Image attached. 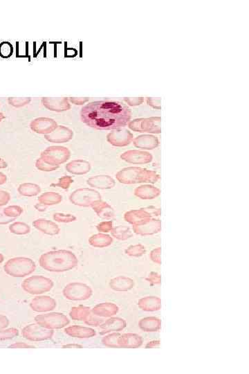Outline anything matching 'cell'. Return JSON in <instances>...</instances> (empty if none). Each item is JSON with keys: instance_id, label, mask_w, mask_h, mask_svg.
<instances>
[{"instance_id": "6da1fadb", "label": "cell", "mask_w": 249, "mask_h": 374, "mask_svg": "<svg viewBox=\"0 0 249 374\" xmlns=\"http://www.w3.org/2000/svg\"><path fill=\"white\" fill-rule=\"evenodd\" d=\"M132 112L118 101H97L84 105L81 111L83 123L99 131L116 130L128 124Z\"/></svg>"}, {"instance_id": "7a4b0ae2", "label": "cell", "mask_w": 249, "mask_h": 374, "mask_svg": "<svg viewBox=\"0 0 249 374\" xmlns=\"http://www.w3.org/2000/svg\"><path fill=\"white\" fill-rule=\"evenodd\" d=\"M76 255L68 250H61L43 254L39 259L40 266L45 271L63 272L74 269L78 266Z\"/></svg>"}, {"instance_id": "3957f363", "label": "cell", "mask_w": 249, "mask_h": 374, "mask_svg": "<svg viewBox=\"0 0 249 374\" xmlns=\"http://www.w3.org/2000/svg\"><path fill=\"white\" fill-rule=\"evenodd\" d=\"M36 269L35 262L27 257L11 258L4 265L5 272L13 277H24L32 274Z\"/></svg>"}, {"instance_id": "277c9868", "label": "cell", "mask_w": 249, "mask_h": 374, "mask_svg": "<svg viewBox=\"0 0 249 374\" xmlns=\"http://www.w3.org/2000/svg\"><path fill=\"white\" fill-rule=\"evenodd\" d=\"M53 281L41 275H33L22 282V289L30 295H42L53 289Z\"/></svg>"}, {"instance_id": "5b68a950", "label": "cell", "mask_w": 249, "mask_h": 374, "mask_svg": "<svg viewBox=\"0 0 249 374\" xmlns=\"http://www.w3.org/2000/svg\"><path fill=\"white\" fill-rule=\"evenodd\" d=\"M35 323L48 329H60L69 324V319L60 313H51L38 315L35 317Z\"/></svg>"}, {"instance_id": "8992f818", "label": "cell", "mask_w": 249, "mask_h": 374, "mask_svg": "<svg viewBox=\"0 0 249 374\" xmlns=\"http://www.w3.org/2000/svg\"><path fill=\"white\" fill-rule=\"evenodd\" d=\"M64 297L70 301H83L92 295V290L83 283L73 282L67 284L63 290Z\"/></svg>"}, {"instance_id": "52a82bcc", "label": "cell", "mask_w": 249, "mask_h": 374, "mask_svg": "<svg viewBox=\"0 0 249 374\" xmlns=\"http://www.w3.org/2000/svg\"><path fill=\"white\" fill-rule=\"evenodd\" d=\"M54 334L53 330L48 329L38 323L27 325L22 330L23 338L29 341H38L51 339Z\"/></svg>"}, {"instance_id": "ba28073f", "label": "cell", "mask_w": 249, "mask_h": 374, "mask_svg": "<svg viewBox=\"0 0 249 374\" xmlns=\"http://www.w3.org/2000/svg\"><path fill=\"white\" fill-rule=\"evenodd\" d=\"M70 157V151L65 147L51 146L42 153L41 158L49 163L59 166L66 162Z\"/></svg>"}, {"instance_id": "9c48e42d", "label": "cell", "mask_w": 249, "mask_h": 374, "mask_svg": "<svg viewBox=\"0 0 249 374\" xmlns=\"http://www.w3.org/2000/svg\"><path fill=\"white\" fill-rule=\"evenodd\" d=\"M57 306L56 301L50 296H37L30 303L31 308L37 313H46L54 310Z\"/></svg>"}, {"instance_id": "30bf717a", "label": "cell", "mask_w": 249, "mask_h": 374, "mask_svg": "<svg viewBox=\"0 0 249 374\" xmlns=\"http://www.w3.org/2000/svg\"><path fill=\"white\" fill-rule=\"evenodd\" d=\"M97 192L87 188H80L76 190L69 196L72 204L76 206H87L90 204Z\"/></svg>"}, {"instance_id": "8fae6325", "label": "cell", "mask_w": 249, "mask_h": 374, "mask_svg": "<svg viewBox=\"0 0 249 374\" xmlns=\"http://www.w3.org/2000/svg\"><path fill=\"white\" fill-rule=\"evenodd\" d=\"M56 122L50 118H37L31 123L32 131L39 134L48 135L57 128Z\"/></svg>"}, {"instance_id": "7c38bea8", "label": "cell", "mask_w": 249, "mask_h": 374, "mask_svg": "<svg viewBox=\"0 0 249 374\" xmlns=\"http://www.w3.org/2000/svg\"><path fill=\"white\" fill-rule=\"evenodd\" d=\"M72 138L73 132L64 126H58L52 133L45 136L47 140L53 143L66 142Z\"/></svg>"}, {"instance_id": "4fadbf2b", "label": "cell", "mask_w": 249, "mask_h": 374, "mask_svg": "<svg viewBox=\"0 0 249 374\" xmlns=\"http://www.w3.org/2000/svg\"><path fill=\"white\" fill-rule=\"evenodd\" d=\"M33 225L37 230L47 235H58L60 232V229L58 224H55L53 221L45 220V219H38L35 221L33 222Z\"/></svg>"}, {"instance_id": "5bb4252c", "label": "cell", "mask_w": 249, "mask_h": 374, "mask_svg": "<svg viewBox=\"0 0 249 374\" xmlns=\"http://www.w3.org/2000/svg\"><path fill=\"white\" fill-rule=\"evenodd\" d=\"M44 105L52 111L62 112L70 109V105L65 99H43Z\"/></svg>"}, {"instance_id": "9a60e30c", "label": "cell", "mask_w": 249, "mask_h": 374, "mask_svg": "<svg viewBox=\"0 0 249 374\" xmlns=\"http://www.w3.org/2000/svg\"><path fill=\"white\" fill-rule=\"evenodd\" d=\"M64 331L68 336L76 338H91L95 335V332L91 328L83 327L77 325L69 326L65 328Z\"/></svg>"}, {"instance_id": "2e32d148", "label": "cell", "mask_w": 249, "mask_h": 374, "mask_svg": "<svg viewBox=\"0 0 249 374\" xmlns=\"http://www.w3.org/2000/svg\"><path fill=\"white\" fill-rule=\"evenodd\" d=\"M69 173L74 175H83L89 171L90 165L88 162L83 160H74L66 164L65 167Z\"/></svg>"}, {"instance_id": "e0dca14e", "label": "cell", "mask_w": 249, "mask_h": 374, "mask_svg": "<svg viewBox=\"0 0 249 374\" xmlns=\"http://www.w3.org/2000/svg\"><path fill=\"white\" fill-rule=\"evenodd\" d=\"M19 194L22 196H36L41 192V188L38 185L33 183H24L18 187Z\"/></svg>"}, {"instance_id": "ac0fdd59", "label": "cell", "mask_w": 249, "mask_h": 374, "mask_svg": "<svg viewBox=\"0 0 249 374\" xmlns=\"http://www.w3.org/2000/svg\"><path fill=\"white\" fill-rule=\"evenodd\" d=\"M62 201H63V197L61 195L54 192H47L41 195L38 198L39 203L46 206L58 204Z\"/></svg>"}, {"instance_id": "d6986e66", "label": "cell", "mask_w": 249, "mask_h": 374, "mask_svg": "<svg viewBox=\"0 0 249 374\" xmlns=\"http://www.w3.org/2000/svg\"><path fill=\"white\" fill-rule=\"evenodd\" d=\"M89 315V308L84 306L73 307L71 311L69 312L70 318L77 321H83V320L84 321Z\"/></svg>"}, {"instance_id": "ffe728a7", "label": "cell", "mask_w": 249, "mask_h": 374, "mask_svg": "<svg viewBox=\"0 0 249 374\" xmlns=\"http://www.w3.org/2000/svg\"><path fill=\"white\" fill-rule=\"evenodd\" d=\"M9 230L16 235H25L30 233L31 227L25 222H16L9 226Z\"/></svg>"}, {"instance_id": "44dd1931", "label": "cell", "mask_w": 249, "mask_h": 374, "mask_svg": "<svg viewBox=\"0 0 249 374\" xmlns=\"http://www.w3.org/2000/svg\"><path fill=\"white\" fill-rule=\"evenodd\" d=\"M19 336L18 329L16 328H10L8 329L0 330V341L9 340Z\"/></svg>"}, {"instance_id": "7402d4cb", "label": "cell", "mask_w": 249, "mask_h": 374, "mask_svg": "<svg viewBox=\"0 0 249 374\" xmlns=\"http://www.w3.org/2000/svg\"><path fill=\"white\" fill-rule=\"evenodd\" d=\"M35 167L39 170H42V171H53V170H56V169L59 168V166L49 163L47 161L42 159L41 157L36 161Z\"/></svg>"}, {"instance_id": "603a6c76", "label": "cell", "mask_w": 249, "mask_h": 374, "mask_svg": "<svg viewBox=\"0 0 249 374\" xmlns=\"http://www.w3.org/2000/svg\"><path fill=\"white\" fill-rule=\"evenodd\" d=\"M23 212V209L19 206H9L4 209L5 215L11 219H17Z\"/></svg>"}, {"instance_id": "cb8c5ba5", "label": "cell", "mask_w": 249, "mask_h": 374, "mask_svg": "<svg viewBox=\"0 0 249 374\" xmlns=\"http://www.w3.org/2000/svg\"><path fill=\"white\" fill-rule=\"evenodd\" d=\"M53 219L57 222H63V223H68V222H74L76 220V216L71 215V214H61V213H56L53 215Z\"/></svg>"}, {"instance_id": "d4e9b609", "label": "cell", "mask_w": 249, "mask_h": 374, "mask_svg": "<svg viewBox=\"0 0 249 374\" xmlns=\"http://www.w3.org/2000/svg\"><path fill=\"white\" fill-rule=\"evenodd\" d=\"M73 183V179L70 176H64L60 178L57 184H52L51 186L58 187L63 189H68L71 184Z\"/></svg>"}, {"instance_id": "484cf974", "label": "cell", "mask_w": 249, "mask_h": 374, "mask_svg": "<svg viewBox=\"0 0 249 374\" xmlns=\"http://www.w3.org/2000/svg\"><path fill=\"white\" fill-rule=\"evenodd\" d=\"M12 51V46L10 45L9 42H3L0 45V55L4 58H7V57L11 56Z\"/></svg>"}, {"instance_id": "4316f807", "label": "cell", "mask_w": 249, "mask_h": 374, "mask_svg": "<svg viewBox=\"0 0 249 374\" xmlns=\"http://www.w3.org/2000/svg\"><path fill=\"white\" fill-rule=\"evenodd\" d=\"M11 200V196L8 192L0 189V207L6 205Z\"/></svg>"}, {"instance_id": "83f0119b", "label": "cell", "mask_w": 249, "mask_h": 374, "mask_svg": "<svg viewBox=\"0 0 249 374\" xmlns=\"http://www.w3.org/2000/svg\"><path fill=\"white\" fill-rule=\"evenodd\" d=\"M15 220L16 219H11V218L7 217L5 215L4 209H0V224H9Z\"/></svg>"}, {"instance_id": "f1b7e54d", "label": "cell", "mask_w": 249, "mask_h": 374, "mask_svg": "<svg viewBox=\"0 0 249 374\" xmlns=\"http://www.w3.org/2000/svg\"><path fill=\"white\" fill-rule=\"evenodd\" d=\"M9 325V318L5 315H0V330L7 328Z\"/></svg>"}, {"instance_id": "f546056e", "label": "cell", "mask_w": 249, "mask_h": 374, "mask_svg": "<svg viewBox=\"0 0 249 374\" xmlns=\"http://www.w3.org/2000/svg\"><path fill=\"white\" fill-rule=\"evenodd\" d=\"M9 348H34L33 346L30 345V344H26V343L18 342L14 343V344H11L9 346Z\"/></svg>"}, {"instance_id": "4dcf8cb0", "label": "cell", "mask_w": 249, "mask_h": 374, "mask_svg": "<svg viewBox=\"0 0 249 374\" xmlns=\"http://www.w3.org/2000/svg\"><path fill=\"white\" fill-rule=\"evenodd\" d=\"M35 209L39 211H46L47 206L45 204H42V203H38L35 205Z\"/></svg>"}, {"instance_id": "1f68e13d", "label": "cell", "mask_w": 249, "mask_h": 374, "mask_svg": "<svg viewBox=\"0 0 249 374\" xmlns=\"http://www.w3.org/2000/svg\"><path fill=\"white\" fill-rule=\"evenodd\" d=\"M6 180H7V178H6V175L0 172V185H2L6 183Z\"/></svg>"}, {"instance_id": "d6a6232c", "label": "cell", "mask_w": 249, "mask_h": 374, "mask_svg": "<svg viewBox=\"0 0 249 374\" xmlns=\"http://www.w3.org/2000/svg\"><path fill=\"white\" fill-rule=\"evenodd\" d=\"M8 167L7 163L4 159L0 158V169H6Z\"/></svg>"}, {"instance_id": "836d02e7", "label": "cell", "mask_w": 249, "mask_h": 374, "mask_svg": "<svg viewBox=\"0 0 249 374\" xmlns=\"http://www.w3.org/2000/svg\"><path fill=\"white\" fill-rule=\"evenodd\" d=\"M4 257L3 256L2 254L0 253V264L4 261Z\"/></svg>"}, {"instance_id": "e575fe53", "label": "cell", "mask_w": 249, "mask_h": 374, "mask_svg": "<svg viewBox=\"0 0 249 374\" xmlns=\"http://www.w3.org/2000/svg\"><path fill=\"white\" fill-rule=\"evenodd\" d=\"M70 346H72V347H79V345H72V344H69V345L65 346V347H70Z\"/></svg>"}, {"instance_id": "d590c367", "label": "cell", "mask_w": 249, "mask_h": 374, "mask_svg": "<svg viewBox=\"0 0 249 374\" xmlns=\"http://www.w3.org/2000/svg\"><path fill=\"white\" fill-rule=\"evenodd\" d=\"M4 118V117L3 116L2 114L0 113V121H1V119H3Z\"/></svg>"}]
</instances>
